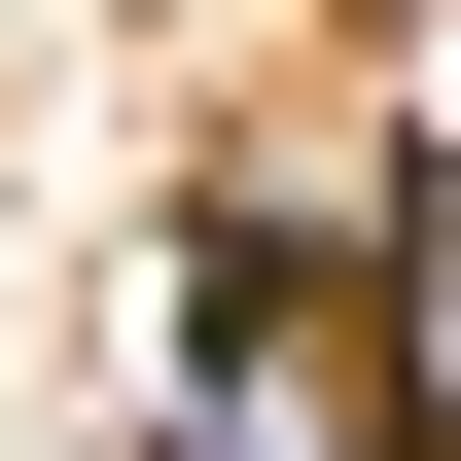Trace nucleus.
Segmentation results:
<instances>
[{"mask_svg":"<svg viewBox=\"0 0 461 461\" xmlns=\"http://www.w3.org/2000/svg\"><path fill=\"white\" fill-rule=\"evenodd\" d=\"M177 461H426L391 285H177Z\"/></svg>","mask_w":461,"mask_h":461,"instance_id":"f257e3e1","label":"nucleus"}]
</instances>
